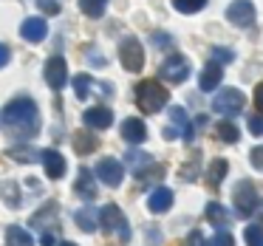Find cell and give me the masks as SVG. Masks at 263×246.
Masks as SVG:
<instances>
[{"mask_svg":"<svg viewBox=\"0 0 263 246\" xmlns=\"http://www.w3.org/2000/svg\"><path fill=\"white\" fill-rule=\"evenodd\" d=\"M43 74H46V82L54 88V91L65 88V82H68V68H65V60L63 57H48Z\"/></svg>","mask_w":263,"mask_h":246,"instance_id":"10","label":"cell"},{"mask_svg":"<svg viewBox=\"0 0 263 246\" xmlns=\"http://www.w3.org/2000/svg\"><path fill=\"white\" fill-rule=\"evenodd\" d=\"M255 108L260 110V116H263V82L255 85Z\"/></svg>","mask_w":263,"mask_h":246,"instance_id":"36","label":"cell"},{"mask_svg":"<svg viewBox=\"0 0 263 246\" xmlns=\"http://www.w3.org/2000/svg\"><path fill=\"white\" fill-rule=\"evenodd\" d=\"M0 130L14 142H31L40 133V110L34 99L17 97L0 110Z\"/></svg>","mask_w":263,"mask_h":246,"instance_id":"1","label":"cell"},{"mask_svg":"<svg viewBox=\"0 0 263 246\" xmlns=\"http://www.w3.org/2000/svg\"><path fill=\"white\" fill-rule=\"evenodd\" d=\"M246 105V97L238 91V88H223L215 99H212V110L221 116H238Z\"/></svg>","mask_w":263,"mask_h":246,"instance_id":"6","label":"cell"},{"mask_svg":"<svg viewBox=\"0 0 263 246\" xmlns=\"http://www.w3.org/2000/svg\"><path fill=\"white\" fill-rule=\"evenodd\" d=\"M99 226H102L105 232H116L122 240H130L127 221H125V215H122V210L116 204H105L102 210H99Z\"/></svg>","mask_w":263,"mask_h":246,"instance_id":"5","label":"cell"},{"mask_svg":"<svg viewBox=\"0 0 263 246\" xmlns=\"http://www.w3.org/2000/svg\"><path fill=\"white\" fill-rule=\"evenodd\" d=\"M243 240H246V246H263V226H260V223H252V226H246Z\"/></svg>","mask_w":263,"mask_h":246,"instance_id":"28","label":"cell"},{"mask_svg":"<svg viewBox=\"0 0 263 246\" xmlns=\"http://www.w3.org/2000/svg\"><path fill=\"white\" fill-rule=\"evenodd\" d=\"M249 161H252V167L255 170H263V147H255L249 153Z\"/></svg>","mask_w":263,"mask_h":246,"instance_id":"34","label":"cell"},{"mask_svg":"<svg viewBox=\"0 0 263 246\" xmlns=\"http://www.w3.org/2000/svg\"><path fill=\"white\" fill-rule=\"evenodd\" d=\"M74 150L80 156H88L97 150V136H93V130H77L74 136Z\"/></svg>","mask_w":263,"mask_h":246,"instance_id":"21","label":"cell"},{"mask_svg":"<svg viewBox=\"0 0 263 246\" xmlns=\"http://www.w3.org/2000/svg\"><path fill=\"white\" fill-rule=\"evenodd\" d=\"M43 164H46V176L48 178H63L65 176V159H63V153H57V150H43Z\"/></svg>","mask_w":263,"mask_h":246,"instance_id":"15","label":"cell"},{"mask_svg":"<svg viewBox=\"0 0 263 246\" xmlns=\"http://www.w3.org/2000/svg\"><path fill=\"white\" fill-rule=\"evenodd\" d=\"M159 74H161V80H167V82H173V85H178V82H184V80L190 77V63L181 57V54H170V57L161 63Z\"/></svg>","mask_w":263,"mask_h":246,"instance_id":"7","label":"cell"},{"mask_svg":"<svg viewBox=\"0 0 263 246\" xmlns=\"http://www.w3.org/2000/svg\"><path fill=\"white\" fill-rule=\"evenodd\" d=\"M215 133H218V139H221V142H227V144H235V142L240 139V133H238V127H235V122H232V119L218 122Z\"/></svg>","mask_w":263,"mask_h":246,"instance_id":"23","label":"cell"},{"mask_svg":"<svg viewBox=\"0 0 263 246\" xmlns=\"http://www.w3.org/2000/svg\"><path fill=\"white\" fill-rule=\"evenodd\" d=\"M173 206V190H167V187H156L153 193H150V198H147V210L150 212H167Z\"/></svg>","mask_w":263,"mask_h":246,"instance_id":"18","label":"cell"},{"mask_svg":"<svg viewBox=\"0 0 263 246\" xmlns=\"http://www.w3.org/2000/svg\"><path fill=\"white\" fill-rule=\"evenodd\" d=\"M206 218H210V221L215 223V226H223V223L229 221V212L223 210V206L218 204V201H210V204H206Z\"/></svg>","mask_w":263,"mask_h":246,"instance_id":"24","label":"cell"},{"mask_svg":"<svg viewBox=\"0 0 263 246\" xmlns=\"http://www.w3.org/2000/svg\"><path fill=\"white\" fill-rule=\"evenodd\" d=\"M122 139L127 144H142L147 139V127H144L142 119H125L122 122Z\"/></svg>","mask_w":263,"mask_h":246,"instance_id":"16","label":"cell"},{"mask_svg":"<svg viewBox=\"0 0 263 246\" xmlns=\"http://www.w3.org/2000/svg\"><path fill=\"white\" fill-rule=\"evenodd\" d=\"M57 246H77V243H68V240H63V243H57Z\"/></svg>","mask_w":263,"mask_h":246,"instance_id":"39","label":"cell"},{"mask_svg":"<svg viewBox=\"0 0 263 246\" xmlns=\"http://www.w3.org/2000/svg\"><path fill=\"white\" fill-rule=\"evenodd\" d=\"M37 3H40V6L46 9L48 14H57V12H60V3H57V0H37Z\"/></svg>","mask_w":263,"mask_h":246,"instance_id":"35","label":"cell"},{"mask_svg":"<svg viewBox=\"0 0 263 246\" xmlns=\"http://www.w3.org/2000/svg\"><path fill=\"white\" fill-rule=\"evenodd\" d=\"M119 60L125 65V71L130 74H139L144 68V46L136 40V37H125L119 43Z\"/></svg>","mask_w":263,"mask_h":246,"instance_id":"4","label":"cell"},{"mask_svg":"<svg viewBox=\"0 0 263 246\" xmlns=\"http://www.w3.org/2000/svg\"><path fill=\"white\" fill-rule=\"evenodd\" d=\"M6 156L12 161H20V164H34V161L43 159V150L31 147V144H14V147L6 150Z\"/></svg>","mask_w":263,"mask_h":246,"instance_id":"17","label":"cell"},{"mask_svg":"<svg viewBox=\"0 0 263 246\" xmlns=\"http://www.w3.org/2000/svg\"><path fill=\"white\" fill-rule=\"evenodd\" d=\"M249 133L252 136H263V116L260 113L249 116Z\"/></svg>","mask_w":263,"mask_h":246,"instance_id":"31","label":"cell"},{"mask_svg":"<svg viewBox=\"0 0 263 246\" xmlns=\"http://www.w3.org/2000/svg\"><path fill=\"white\" fill-rule=\"evenodd\" d=\"M6 246H34V238H31V232H26L23 226L12 223V226L6 229Z\"/></svg>","mask_w":263,"mask_h":246,"instance_id":"20","label":"cell"},{"mask_svg":"<svg viewBox=\"0 0 263 246\" xmlns=\"http://www.w3.org/2000/svg\"><path fill=\"white\" fill-rule=\"evenodd\" d=\"M173 6H176V12H181V14H195V12H201V9L206 6V0H173Z\"/></svg>","mask_w":263,"mask_h":246,"instance_id":"26","label":"cell"},{"mask_svg":"<svg viewBox=\"0 0 263 246\" xmlns=\"http://www.w3.org/2000/svg\"><path fill=\"white\" fill-rule=\"evenodd\" d=\"M82 125L88 130H105V127L114 125V110L105 108V105H97V108H88L82 113Z\"/></svg>","mask_w":263,"mask_h":246,"instance_id":"11","label":"cell"},{"mask_svg":"<svg viewBox=\"0 0 263 246\" xmlns=\"http://www.w3.org/2000/svg\"><path fill=\"white\" fill-rule=\"evenodd\" d=\"M91 85H93V80L88 74H77L74 77V93H77V99H85L88 91H91Z\"/></svg>","mask_w":263,"mask_h":246,"instance_id":"27","label":"cell"},{"mask_svg":"<svg viewBox=\"0 0 263 246\" xmlns=\"http://www.w3.org/2000/svg\"><path fill=\"white\" fill-rule=\"evenodd\" d=\"M0 195H3V201H6L9 206H14V210L20 206V195H17V187H14V184H3V187H0Z\"/></svg>","mask_w":263,"mask_h":246,"instance_id":"29","label":"cell"},{"mask_svg":"<svg viewBox=\"0 0 263 246\" xmlns=\"http://www.w3.org/2000/svg\"><path fill=\"white\" fill-rule=\"evenodd\" d=\"M40 240H43V246H54V243H57V238H54L51 232H43V238H40Z\"/></svg>","mask_w":263,"mask_h":246,"instance_id":"38","label":"cell"},{"mask_svg":"<svg viewBox=\"0 0 263 246\" xmlns=\"http://www.w3.org/2000/svg\"><path fill=\"white\" fill-rule=\"evenodd\" d=\"M108 0H80V9L88 14V17H102Z\"/></svg>","mask_w":263,"mask_h":246,"instance_id":"25","label":"cell"},{"mask_svg":"<svg viewBox=\"0 0 263 246\" xmlns=\"http://www.w3.org/2000/svg\"><path fill=\"white\" fill-rule=\"evenodd\" d=\"M227 170H229V164L223 159H215L210 164V170H206V184H210L212 190H218L221 187V181H223V176H227Z\"/></svg>","mask_w":263,"mask_h":246,"instance_id":"22","label":"cell"},{"mask_svg":"<svg viewBox=\"0 0 263 246\" xmlns=\"http://www.w3.org/2000/svg\"><path fill=\"white\" fill-rule=\"evenodd\" d=\"M184 246H206V240H204V235H201L198 229H193V232H190V238L184 240Z\"/></svg>","mask_w":263,"mask_h":246,"instance_id":"33","label":"cell"},{"mask_svg":"<svg viewBox=\"0 0 263 246\" xmlns=\"http://www.w3.org/2000/svg\"><path fill=\"white\" fill-rule=\"evenodd\" d=\"M9 57H12V51H9V46L6 43H0V68L9 63Z\"/></svg>","mask_w":263,"mask_h":246,"instance_id":"37","label":"cell"},{"mask_svg":"<svg viewBox=\"0 0 263 246\" xmlns=\"http://www.w3.org/2000/svg\"><path fill=\"white\" fill-rule=\"evenodd\" d=\"M167 88L161 85L159 80H144L136 85V105L144 110V113H159L167 105Z\"/></svg>","mask_w":263,"mask_h":246,"instance_id":"2","label":"cell"},{"mask_svg":"<svg viewBox=\"0 0 263 246\" xmlns=\"http://www.w3.org/2000/svg\"><path fill=\"white\" fill-rule=\"evenodd\" d=\"M206 246H235V238L229 232H218L215 238H212V243H206Z\"/></svg>","mask_w":263,"mask_h":246,"instance_id":"32","label":"cell"},{"mask_svg":"<svg viewBox=\"0 0 263 246\" xmlns=\"http://www.w3.org/2000/svg\"><path fill=\"white\" fill-rule=\"evenodd\" d=\"M97 176L105 187H119L122 178H125V164L116 159H99L97 164Z\"/></svg>","mask_w":263,"mask_h":246,"instance_id":"9","label":"cell"},{"mask_svg":"<svg viewBox=\"0 0 263 246\" xmlns=\"http://www.w3.org/2000/svg\"><path fill=\"white\" fill-rule=\"evenodd\" d=\"M232 60H235V54L232 51H229V48H212V63H218V65H221V63H232Z\"/></svg>","mask_w":263,"mask_h":246,"instance_id":"30","label":"cell"},{"mask_svg":"<svg viewBox=\"0 0 263 246\" xmlns=\"http://www.w3.org/2000/svg\"><path fill=\"white\" fill-rule=\"evenodd\" d=\"M232 198H235V212H238L240 218H249L252 212L257 210V187L252 181H246V178H240V181L235 184Z\"/></svg>","mask_w":263,"mask_h":246,"instance_id":"3","label":"cell"},{"mask_svg":"<svg viewBox=\"0 0 263 246\" xmlns=\"http://www.w3.org/2000/svg\"><path fill=\"white\" fill-rule=\"evenodd\" d=\"M46 34H48V23L43 17H26L20 23V37L29 43H43Z\"/></svg>","mask_w":263,"mask_h":246,"instance_id":"12","label":"cell"},{"mask_svg":"<svg viewBox=\"0 0 263 246\" xmlns=\"http://www.w3.org/2000/svg\"><path fill=\"white\" fill-rule=\"evenodd\" d=\"M227 20L238 29H249L255 23V6H252V0H232L227 9Z\"/></svg>","mask_w":263,"mask_h":246,"instance_id":"8","label":"cell"},{"mask_svg":"<svg viewBox=\"0 0 263 246\" xmlns=\"http://www.w3.org/2000/svg\"><path fill=\"white\" fill-rule=\"evenodd\" d=\"M74 193L80 195V198H85V201H93V198H97V176H93L91 170H85V167H82L80 176H77Z\"/></svg>","mask_w":263,"mask_h":246,"instance_id":"14","label":"cell"},{"mask_svg":"<svg viewBox=\"0 0 263 246\" xmlns=\"http://www.w3.org/2000/svg\"><path fill=\"white\" fill-rule=\"evenodd\" d=\"M74 221H77V226H80L82 232H93V229L99 226V210H93V206H82V210L74 212Z\"/></svg>","mask_w":263,"mask_h":246,"instance_id":"19","label":"cell"},{"mask_svg":"<svg viewBox=\"0 0 263 246\" xmlns=\"http://www.w3.org/2000/svg\"><path fill=\"white\" fill-rule=\"evenodd\" d=\"M221 80H223V68L218 63H206V68L201 71V77H198V88L204 93H210V91H215L218 85H221Z\"/></svg>","mask_w":263,"mask_h":246,"instance_id":"13","label":"cell"}]
</instances>
